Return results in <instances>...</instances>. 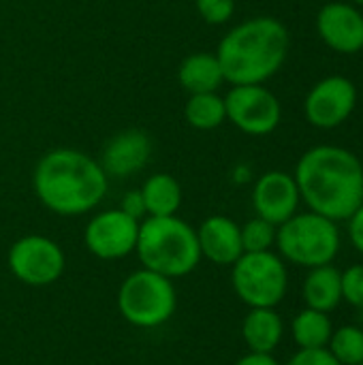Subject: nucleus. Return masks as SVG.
Returning a JSON list of instances; mask_svg holds the SVG:
<instances>
[{"label": "nucleus", "instance_id": "nucleus-29", "mask_svg": "<svg viewBox=\"0 0 363 365\" xmlns=\"http://www.w3.org/2000/svg\"><path fill=\"white\" fill-rule=\"evenodd\" d=\"M235 365H280L274 355H261V353H246L240 357Z\"/></svg>", "mask_w": 363, "mask_h": 365}, {"label": "nucleus", "instance_id": "nucleus-23", "mask_svg": "<svg viewBox=\"0 0 363 365\" xmlns=\"http://www.w3.org/2000/svg\"><path fill=\"white\" fill-rule=\"evenodd\" d=\"M242 231V248L244 252H265L276 246V231L278 227L255 216L246 225L240 227Z\"/></svg>", "mask_w": 363, "mask_h": 365}, {"label": "nucleus", "instance_id": "nucleus-7", "mask_svg": "<svg viewBox=\"0 0 363 365\" xmlns=\"http://www.w3.org/2000/svg\"><path fill=\"white\" fill-rule=\"evenodd\" d=\"M231 287L248 308H276L289 291V272L274 250L244 252L231 265Z\"/></svg>", "mask_w": 363, "mask_h": 365}, {"label": "nucleus", "instance_id": "nucleus-8", "mask_svg": "<svg viewBox=\"0 0 363 365\" xmlns=\"http://www.w3.org/2000/svg\"><path fill=\"white\" fill-rule=\"evenodd\" d=\"M6 263L15 280L26 287H49L58 282L66 267L64 250L45 235H24L11 244Z\"/></svg>", "mask_w": 363, "mask_h": 365}, {"label": "nucleus", "instance_id": "nucleus-1", "mask_svg": "<svg viewBox=\"0 0 363 365\" xmlns=\"http://www.w3.org/2000/svg\"><path fill=\"white\" fill-rule=\"evenodd\" d=\"M293 178L308 210L334 222L349 220L363 203V165L347 148H310L297 160Z\"/></svg>", "mask_w": 363, "mask_h": 365}, {"label": "nucleus", "instance_id": "nucleus-17", "mask_svg": "<svg viewBox=\"0 0 363 365\" xmlns=\"http://www.w3.org/2000/svg\"><path fill=\"white\" fill-rule=\"evenodd\" d=\"M302 297L306 308L319 312H334L342 304V272L332 263L308 269L302 284Z\"/></svg>", "mask_w": 363, "mask_h": 365}, {"label": "nucleus", "instance_id": "nucleus-19", "mask_svg": "<svg viewBox=\"0 0 363 365\" xmlns=\"http://www.w3.org/2000/svg\"><path fill=\"white\" fill-rule=\"evenodd\" d=\"M139 190L148 216H175L182 205V186L169 173L150 175Z\"/></svg>", "mask_w": 363, "mask_h": 365}, {"label": "nucleus", "instance_id": "nucleus-6", "mask_svg": "<svg viewBox=\"0 0 363 365\" xmlns=\"http://www.w3.org/2000/svg\"><path fill=\"white\" fill-rule=\"evenodd\" d=\"M178 308L173 280L139 267L128 274L118 289V310L122 319L139 329H154L171 321Z\"/></svg>", "mask_w": 363, "mask_h": 365}, {"label": "nucleus", "instance_id": "nucleus-13", "mask_svg": "<svg viewBox=\"0 0 363 365\" xmlns=\"http://www.w3.org/2000/svg\"><path fill=\"white\" fill-rule=\"evenodd\" d=\"M317 30L323 43L338 53L363 49V13L351 2H329L317 15Z\"/></svg>", "mask_w": 363, "mask_h": 365}, {"label": "nucleus", "instance_id": "nucleus-9", "mask_svg": "<svg viewBox=\"0 0 363 365\" xmlns=\"http://www.w3.org/2000/svg\"><path fill=\"white\" fill-rule=\"evenodd\" d=\"M225 109L235 128L255 137L274 133L282 120L280 101L263 83L233 86L225 96Z\"/></svg>", "mask_w": 363, "mask_h": 365}, {"label": "nucleus", "instance_id": "nucleus-20", "mask_svg": "<svg viewBox=\"0 0 363 365\" xmlns=\"http://www.w3.org/2000/svg\"><path fill=\"white\" fill-rule=\"evenodd\" d=\"M332 334L334 323L327 312L304 308L291 321V336L297 349H327Z\"/></svg>", "mask_w": 363, "mask_h": 365}, {"label": "nucleus", "instance_id": "nucleus-18", "mask_svg": "<svg viewBox=\"0 0 363 365\" xmlns=\"http://www.w3.org/2000/svg\"><path fill=\"white\" fill-rule=\"evenodd\" d=\"M180 86L188 94H203V92H218L225 83V75L216 53L197 51L182 60L178 68Z\"/></svg>", "mask_w": 363, "mask_h": 365}, {"label": "nucleus", "instance_id": "nucleus-30", "mask_svg": "<svg viewBox=\"0 0 363 365\" xmlns=\"http://www.w3.org/2000/svg\"><path fill=\"white\" fill-rule=\"evenodd\" d=\"M353 4H363V0H353Z\"/></svg>", "mask_w": 363, "mask_h": 365}, {"label": "nucleus", "instance_id": "nucleus-28", "mask_svg": "<svg viewBox=\"0 0 363 365\" xmlns=\"http://www.w3.org/2000/svg\"><path fill=\"white\" fill-rule=\"evenodd\" d=\"M349 240L353 244V248L363 255V203L349 216Z\"/></svg>", "mask_w": 363, "mask_h": 365}, {"label": "nucleus", "instance_id": "nucleus-4", "mask_svg": "<svg viewBox=\"0 0 363 365\" xmlns=\"http://www.w3.org/2000/svg\"><path fill=\"white\" fill-rule=\"evenodd\" d=\"M135 255L141 267L169 280L188 276L201 263L197 229L175 216H148L139 225Z\"/></svg>", "mask_w": 363, "mask_h": 365}, {"label": "nucleus", "instance_id": "nucleus-5", "mask_svg": "<svg viewBox=\"0 0 363 365\" xmlns=\"http://www.w3.org/2000/svg\"><path fill=\"white\" fill-rule=\"evenodd\" d=\"M340 244L338 222L310 210L297 212L287 222L278 225L276 231V248L282 261L306 269L334 263Z\"/></svg>", "mask_w": 363, "mask_h": 365}, {"label": "nucleus", "instance_id": "nucleus-21", "mask_svg": "<svg viewBox=\"0 0 363 365\" xmlns=\"http://www.w3.org/2000/svg\"><path fill=\"white\" fill-rule=\"evenodd\" d=\"M184 118L197 130H214L223 126L227 122L225 96L218 92L190 94L184 105Z\"/></svg>", "mask_w": 363, "mask_h": 365}, {"label": "nucleus", "instance_id": "nucleus-27", "mask_svg": "<svg viewBox=\"0 0 363 365\" xmlns=\"http://www.w3.org/2000/svg\"><path fill=\"white\" fill-rule=\"evenodd\" d=\"M120 210L124 212V214H128L131 218H135V220H143V218H148V212H145V203H143V195H141V190H128L124 197H122V201H120Z\"/></svg>", "mask_w": 363, "mask_h": 365}, {"label": "nucleus", "instance_id": "nucleus-25", "mask_svg": "<svg viewBox=\"0 0 363 365\" xmlns=\"http://www.w3.org/2000/svg\"><path fill=\"white\" fill-rule=\"evenodd\" d=\"M342 302L363 312V265H351L342 272Z\"/></svg>", "mask_w": 363, "mask_h": 365}, {"label": "nucleus", "instance_id": "nucleus-22", "mask_svg": "<svg viewBox=\"0 0 363 365\" xmlns=\"http://www.w3.org/2000/svg\"><path fill=\"white\" fill-rule=\"evenodd\" d=\"M327 351L340 365L363 364V327L342 325L334 329Z\"/></svg>", "mask_w": 363, "mask_h": 365}, {"label": "nucleus", "instance_id": "nucleus-31", "mask_svg": "<svg viewBox=\"0 0 363 365\" xmlns=\"http://www.w3.org/2000/svg\"><path fill=\"white\" fill-rule=\"evenodd\" d=\"M359 365H363V364H359Z\"/></svg>", "mask_w": 363, "mask_h": 365}, {"label": "nucleus", "instance_id": "nucleus-26", "mask_svg": "<svg viewBox=\"0 0 363 365\" xmlns=\"http://www.w3.org/2000/svg\"><path fill=\"white\" fill-rule=\"evenodd\" d=\"M287 365H340L327 349H300Z\"/></svg>", "mask_w": 363, "mask_h": 365}, {"label": "nucleus", "instance_id": "nucleus-2", "mask_svg": "<svg viewBox=\"0 0 363 365\" xmlns=\"http://www.w3.org/2000/svg\"><path fill=\"white\" fill-rule=\"evenodd\" d=\"M36 199L58 216H83L107 195L109 175L81 150L56 148L43 154L32 173Z\"/></svg>", "mask_w": 363, "mask_h": 365}, {"label": "nucleus", "instance_id": "nucleus-16", "mask_svg": "<svg viewBox=\"0 0 363 365\" xmlns=\"http://www.w3.org/2000/svg\"><path fill=\"white\" fill-rule=\"evenodd\" d=\"M285 336L282 317L276 308H248L242 321V340L248 353L274 355Z\"/></svg>", "mask_w": 363, "mask_h": 365}, {"label": "nucleus", "instance_id": "nucleus-3", "mask_svg": "<svg viewBox=\"0 0 363 365\" xmlns=\"http://www.w3.org/2000/svg\"><path fill=\"white\" fill-rule=\"evenodd\" d=\"M289 30L270 15L250 17L231 28L218 43L216 58L231 86L265 83L289 56Z\"/></svg>", "mask_w": 363, "mask_h": 365}, {"label": "nucleus", "instance_id": "nucleus-24", "mask_svg": "<svg viewBox=\"0 0 363 365\" xmlns=\"http://www.w3.org/2000/svg\"><path fill=\"white\" fill-rule=\"evenodd\" d=\"M197 13L205 24H227L235 13V0H195Z\"/></svg>", "mask_w": 363, "mask_h": 365}, {"label": "nucleus", "instance_id": "nucleus-10", "mask_svg": "<svg viewBox=\"0 0 363 365\" xmlns=\"http://www.w3.org/2000/svg\"><path fill=\"white\" fill-rule=\"evenodd\" d=\"M139 220L124 214L120 207L105 210L92 216L83 231V244L90 255L101 261H118L135 252L139 237Z\"/></svg>", "mask_w": 363, "mask_h": 365}, {"label": "nucleus", "instance_id": "nucleus-15", "mask_svg": "<svg viewBox=\"0 0 363 365\" xmlns=\"http://www.w3.org/2000/svg\"><path fill=\"white\" fill-rule=\"evenodd\" d=\"M201 259H208L214 265L231 267L242 255V231L240 225L229 216H210L197 229Z\"/></svg>", "mask_w": 363, "mask_h": 365}, {"label": "nucleus", "instance_id": "nucleus-12", "mask_svg": "<svg viewBox=\"0 0 363 365\" xmlns=\"http://www.w3.org/2000/svg\"><path fill=\"white\" fill-rule=\"evenodd\" d=\"M302 203L295 178L285 171H267L252 186L255 214L272 225H282L297 214Z\"/></svg>", "mask_w": 363, "mask_h": 365}, {"label": "nucleus", "instance_id": "nucleus-11", "mask_svg": "<svg viewBox=\"0 0 363 365\" xmlns=\"http://www.w3.org/2000/svg\"><path fill=\"white\" fill-rule=\"evenodd\" d=\"M357 105V88L349 77L332 75L312 86L306 96V120L317 128H336L344 124Z\"/></svg>", "mask_w": 363, "mask_h": 365}, {"label": "nucleus", "instance_id": "nucleus-14", "mask_svg": "<svg viewBox=\"0 0 363 365\" xmlns=\"http://www.w3.org/2000/svg\"><path fill=\"white\" fill-rule=\"evenodd\" d=\"M150 156H152L150 135L139 128H126L109 139L98 163L107 175L131 178L150 163Z\"/></svg>", "mask_w": 363, "mask_h": 365}]
</instances>
